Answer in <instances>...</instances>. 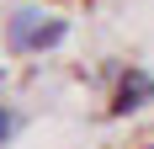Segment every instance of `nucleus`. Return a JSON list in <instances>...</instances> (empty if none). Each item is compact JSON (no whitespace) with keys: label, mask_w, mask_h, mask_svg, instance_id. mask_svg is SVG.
<instances>
[{"label":"nucleus","mask_w":154,"mask_h":149,"mask_svg":"<svg viewBox=\"0 0 154 149\" xmlns=\"http://www.w3.org/2000/svg\"><path fill=\"white\" fill-rule=\"evenodd\" d=\"M101 80L112 85L106 117H133V112H143V106L154 101V74H149V69H117V64H112Z\"/></svg>","instance_id":"f03ea898"},{"label":"nucleus","mask_w":154,"mask_h":149,"mask_svg":"<svg viewBox=\"0 0 154 149\" xmlns=\"http://www.w3.org/2000/svg\"><path fill=\"white\" fill-rule=\"evenodd\" d=\"M69 37V21L64 16H43L37 5H16L11 21H5V48L11 53H48Z\"/></svg>","instance_id":"f257e3e1"},{"label":"nucleus","mask_w":154,"mask_h":149,"mask_svg":"<svg viewBox=\"0 0 154 149\" xmlns=\"http://www.w3.org/2000/svg\"><path fill=\"white\" fill-rule=\"evenodd\" d=\"M16 133H21V112H16V106H0V149L11 144Z\"/></svg>","instance_id":"7ed1b4c3"}]
</instances>
